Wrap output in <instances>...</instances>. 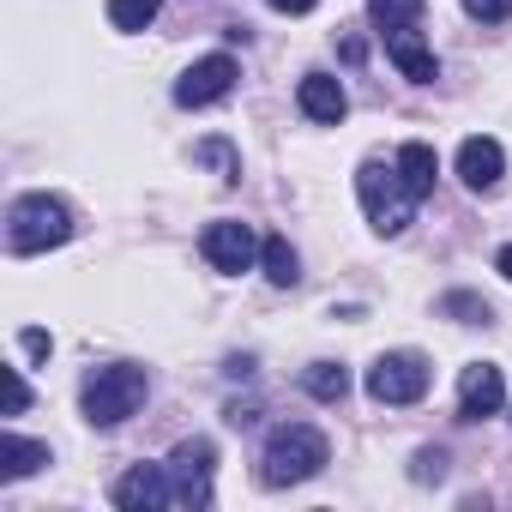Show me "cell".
<instances>
[{
  "label": "cell",
  "mask_w": 512,
  "mask_h": 512,
  "mask_svg": "<svg viewBox=\"0 0 512 512\" xmlns=\"http://www.w3.org/2000/svg\"><path fill=\"white\" fill-rule=\"evenodd\" d=\"M326 464H332L326 434L308 428V422H284V428H272V440H266V452H260V482H266V488H296V482L320 476Z\"/></svg>",
  "instance_id": "6da1fadb"
},
{
  "label": "cell",
  "mask_w": 512,
  "mask_h": 512,
  "mask_svg": "<svg viewBox=\"0 0 512 512\" xmlns=\"http://www.w3.org/2000/svg\"><path fill=\"white\" fill-rule=\"evenodd\" d=\"M145 392H151L145 368L115 362V368H91V374H85L79 404H85V422H97V428H121V422L145 404Z\"/></svg>",
  "instance_id": "7a4b0ae2"
},
{
  "label": "cell",
  "mask_w": 512,
  "mask_h": 512,
  "mask_svg": "<svg viewBox=\"0 0 512 512\" xmlns=\"http://www.w3.org/2000/svg\"><path fill=\"white\" fill-rule=\"evenodd\" d=\"M67 235H73V211H67L55 193H25V199H13V211H7V247L19 253V260L61 247Z\"/></svg>",
  "instance_id": "3957f363"
},
{
  "label": "cell",
  "mask_w": 512,
  "mask_h": 512,
  "mask_svg": "<svg viewBox=\"0 0 512 512\" xmlns=\"http://www.w3.org/2000/svg\"><path fill=\"white\" fill-rule=\"evenodd\" d=\"M356 193H362V211H368V223H374L380 235H404V229H410L416 193L398 181V163L386 169L380 157H368V163L356 169Z\"/></svg>",
  "instance_id": "277c9868"
},
{
  "label": "cell",
  "mask_w": 512,
  "mask_h": 512,
  "mask_svg": "<svg viewBox=\"0 0 512 512\" xmlns=\"http://www.w3.org/2000/svg\"><path fill=\"white\" fill-rule=\"evenodd\" d=\"M428 380H434V368H428L422 350H386L368 368V398L374 404H416L428 392Z\"/></svg>",
  "instance_id": "5b68a950"
},
{
  "label": "cell",
  "mask_w": 512,
  "mask_h": 512,
  "mask_svg": "<svg viewBox=\"0 0 512 512\" xmlns=\"http://www.w3.org/2000/svg\"><path fill=\"white\" fill-rule=\"evenodd\" d=\"M211 440H181L169 452V482H175V506H211Z\"/></svg>",
  "instance_id": "8992f818"
},
{
  "label": "cell",
  "mask_w": 512,
  "mask_h": 512,
  "mask_svg": "<svg viewBox=\"0 0 512 512\" xmlns=\"http://www.w3.org/2000/svg\"><path fill=\"white\" fill-rule=\"evenodd\" d=\"M235 79H241V67H235L229 55H205V61H193V67L181 73L175 103H181V109H211V103H223V97L235 91Z\"/></svg>",
  "instance_id": "52a82bcc"
},
{
  "label": "cell",
  "mask_w": 512,
  "mask_h": 512,
  "mask_svg": "<svg viewBox=\"0 0 512 512\" xmlns=\"http://www.w3.org/2000/svg\"><path fill=\"white\" fill-rule=\"evenodd\" d=\"M199 247H205V260H211L217 272H247V266H253V253H260L253 229H247V223H235V217H217V223H205Z\"/></svg>",
  "instance_id": "ba28073f"
},
{
  "label": "cell",
  "mask_w": 512,
  "mask_h": 512,
  "mask_svg": "<svg viewBox=\"0 0 512 512\" xmlns=\"http://www.w3.org/2000/svg\"><path fill=\"white\" fill-rule=\"evenodd\" d=\"M115 506H127V512H157V506H175L169 464H133V470L115 482Z\"/></svg>",
  "instance_id": "9c48e42d"
},
{
  "label": "cell",
  "mask_w": 512,
  "mask_h": 512,
  "mask_svg": "<svg viewBox=\"0 0 512 512\" xmlns=\"http://www.w3.org/2000/svg\"><path fill=\"white\" fill-rule=\"evenodd\" d=\"M500 175H506V151H500V139L470 133V139L458 145V181H464L470 193H494Z\"/></svg>",
  "instance_id": "30bf717a"
},
{
  "label": "cell",
  "mask_w": 512,
  "mask_h": 512,
  "mask_svg": "<svg viewBox=\"0 0 512 512\" xmlns=\"http://www.w3.org/2000/svg\"><path fill=\"white\" fill-rule=\"evenodd\" d=\"M500 404H506L500 368H494V362H470V368L458 374V416H464V422H482V416H494Z\"/></svg>",
  "instance_id": "8fae6325"
},
{
  "label": "cell",
  "mask_w": 512,
  "mask_h": 512,
  "mask_svg": "<svg viewBox=\"0 0 512 512\" xmlns=\"http://www.w3.org/2000/svg\"><path fill=\"white\" fill-rule=\"evenodd\" d=\"M386 37V55H392V67L410 79V85H434L440 79V61H434V49L410 31V25H392V31H380Z\"/></svg>",
  "instance_id": "7c38bea8"
},
{
  "label": "cell",
  "mask_w": 512,
  "mask_h": 512,
  "mask_svg": "<svg viewBox=\"0 0 512 512\" xmlns=\"http://www.w3.org/2000/svg\"><path fill=\"white\" fill-rule=\"evenodd\" d=\"M296 103H302V115L320 121V127H338V121L350 115V97H344V85H338L332 73H308V79L296 85Z\"/></svg>",
  "instance_id": "4fadbf2b"
},
{
  "label": "cell",
  "mask_w": 512,
  "mask_h": 512,
  "mask_svg": "<svg viewBox=\"0 0 512 512\" xmlns=\"http://www.w3.org/2000/svg\"><path fill=\"white\" fill-rule=\"evenodd\" d=\"M434 175H440V157H434V145H422V139L398 145V181H404L416 199H428V193H434Z\"/></svg>",
  "instance_id": "5bb4252c"
},
{
  "label": "cell",
  "mask_w": 512,
  "mask_h": 512,
  "mask_svg": "<svg viewBox=\"0 0 512 512\" xmlns=\"http://www.w3.org/2000/svg\"><path fill=\"white\" fill-rule=\"evenodd\" d=\"M43 464H49V446H43V440H25V434H0V476H7V482L31 476V470H43Z\"/></svg>",
  "instance_id": "9a60e30c"
},
{
  "label": "cell",
  "mask_w": 512,
  "mask_h": 512,
  "mask_svg": "<svg viewBox=\"0 0 512 512\" xmlns=\"http://www.w3.org/2000/svg\"><path fill=\"white\" fill-rule=\"evenodd\" d=\"M260 266H266V278H272L278 290H296V284H302V260H296L290 235H266V247H260Z\"/></svg>",
  "instance_id": "2e32d148"
},
{
  "label": "cell",
  "mask_w": 512,
  "mask_h": 512,
  "mask_svg": "<svg viewBox=\"0 0 512 512\" xmlns=\"http://www.w3.org/2000/svg\"><path fill=\"white\" fill-rule=\"evenodd\" d=\"M302 392L320 398V404H338V398L350 392V368H344V362H314V368L302 374Z\"/></svg>",
  "instance_id": "e0dca14e"
},
{
  "label": "cell",
  "mask_w": 512,
  "mask_h": 512,
  "mask_svg": "<svg viewBox=\"0 0 512 512\" xmlns=\"http://www.w3.org/2000/svg\"><path fill=\"white\" fill-rule=\"evenodd\" d=\"M193 163L217 169L223 181H241V151H235L229 139H199V145H193Z\"/></svg>",
  "instance_id": "ac0fdd59"
},
{
  "label": "cell",
  "mask_w": 512,
  "mask_h": 512,
  "mask_svg": "<svg viewBox=\"0 0 512 512\" xmlns=\"http://www.w3.org/2000/svg\"><path fill=\"white\" fill-rule=\"evenodd\" d=\"M157 7H163V0H109V25L115 31H145L157 19Z\"/></svg>",
  "instance_id": "d6986e66"
},
{
  "label": "cell",
  "mask_w": 512,
  "mask_h": 512,
  "mask_svg": "<svg viewBox=\"0 0 512 512\" xmlns=\"http://www.w3.org/2000/svg\"><path fill=\"white\" fill-rule=\"evenodd\" d=\"M440 314H452L458 326H488V320H494V314H488V302H482V296H464V290L440 296Z\"/></svg>",
  "instance_id": "ffe728a7"
},
{
  "label": "cell",
  "mask_w": 512,
  "mask_h": 512,
  "mask_svg": "<svg viewBox=\"0 0 512 512\" xmlns=\"http://www.w3.org/2000/svg\"><path fill=\"white\" fill-rule=\"evenodd\" d=\"M422 7H428V0H368V19H374L380 31H392V25H410Z\"/></svg>",
  "instance_id": "44dd1931"
},
{
  "label": "cell",
  "mask_w": 512,
  "mask_h": 512,
  "mask_svg": "<svg viewBox=\"0 0 512 512\" xmlns=\"http://www.w3.org/2000/svg\"><path fill=\"white\" fill-rule=\"evenodd\" d=\"M464 13L482 19V25H506L512 19V0H464Z\"/></svg>",
  "instance_id": "7402d4cb"
},
{
  "label": "cell",
  "mask_w": 512,
  "mask_h": 512,
  "mask_svg": "<svg viewBox=\"0 0 512 512\" xmlns=\"http://www.w3.org/2000/svg\"><path fill=\"white\" fill-rule=\"evenodd\" d=\"M25 410H31V386L19 368H7V416H25Z\"/></svg>",
  "instance_id": "603a6c76"
},
{
  "label": "cell",
  "mask_w": 512,
  "mask_h": 512,
  "mask_svg": "<svg viewBox=\"0 0 512 512\" xmlns=\"http://www.w3.org/2000/svg\"><path fill=\"white\" fill-rule=\"evenodd\" d=\"M416 482H440L446 476V452L440 446H428V452H416V470H410Z\"/></svg>",
  "instance_id": "cb8c5ba5"
},
{
  "label": "cell",
  "mask_w": 512,
  "mask_h": 512,
  "mask_svg": "<svg viewBox=\"0 0 512 512\" xmlns=\"http://www.w3.org/2000/svg\"><path fill=\"white\" fill-rule=\"evenodd\" d=\"M19 344H25V356H37V362H43V356L55 350V338H49L43 326H25V332H19Z\"/></svg>",
  "instance_id": "d4e9b609"
},
{
  "label": "cell",
  "mask_w": 512,
  "mask_h": 512,
  "mask_svg": "<svg viewBox=\"0 0 512 512\" xmlns=\"http://www.w3.org/2000/svg\"><path fill=\"white\" fill-rule=\"evenodd\" d=\"M223 422H229V428H253V422H260V404H229Z\"/></svg>",
  "instance_id": "484cf974"
},
{
  "label": "cell",
  "mask_w": 512,
  "mask_h": 512,
  "mask_svg": "<svg viewBox=\"0 0 512 512\" xmlns=\"http://www.w3.org/2000/svg\"><path fill=\"white\" fill-rule=\"evenodd\" d=\"M223 374H229V380H247V374H253V356H229Z\"/></svg>",
  "instance_id": "4316f807"
},
{
  "label": "cell",
  "mask_w": 512,
  "mask_h": 512,
  "mask_svg": "<svg viewBox=\"0 0 512 512\" xmlns=\"http://www.w3.org/2000/svg\"><path fill=\"white\" fill-rule=\"evenodd\" d=\"M266 7H278V13H314L320 0H266Z\"/></svg>",
  "instance_id": "83f0119b"
},
{
  "label": "cell",
  "mask_w": 512,
  "mask_h": 512,
  "mask_svg": "<svg viewBox=\"0 0 512 512\" xmlns=\"http://www.w3.org/2000/svg\"><path fill=\"white\" fill-rule=\"evenodd\" d=\"M494 272H500V278L512 284V247H500V253H494Z\"/></svg>",
  "instance_id": "f1b7e54d"
}]
</instances>
